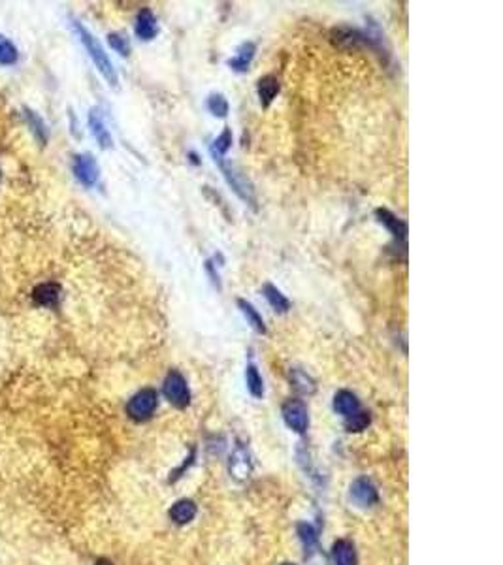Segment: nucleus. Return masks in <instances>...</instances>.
<instances>
[{
    "mask_svg": "<svg viewBox=\"0 0 503 565\" xmlns=\"http://www.w3.org/2000/svg\"><path fill=\"white\" fill-rule=\"evenodd\" d=\"M74 29H76V32L79 34V40L83 42L85 49L89 51V55H91V58H93V63L96 65V68H98L102 76L109 81V85H114V87H116L117 85L116 68H114V65H111V60H109V57L106 55V51H104V47L100 45V42H98V40H96V38H94L93 34H91V32H89V30H87L79 21H74Z\"/></svg>",
    "mask_w": 503,
    "mask_h": 565,
    "instance_id": "obj_1",
    "label": "nucleus"
},
{
    "mask_svg": "<svg viewBox=\"0 0 503 565\" xmlns=\"http://www.w3.org/2000/svg\"><path fill=\"white\" fill-rule=\"evenodd\" d=\"M213 160L219 164V168H221V172H223V175H224V179H226L228 185L234 188V192H236V195L239 196L244 202H247L249 206L255 208V203H257V198H255V188H253L251 181L247 179V175H245L239 168L234 166L232 162H226L224 157H213Z\"/></svg>",
    "mask_w": 503,
    "mask_h": 565,
    "instance_id": "obj_2",
    "label": "nucleus"
},
{
    "mask_svg": "<svg viewBox=\"0 0 503 565\" xmlns=\"http://www.w3.org/2000/svg\"><path fill=\"white\" fill-rule=\"evenodd\" d=\"M157 403V392L153 390V388H142V390L136 392V394L129 399V403H127V414H129L132 421H147V419H151V414L155 413Z\"/></svg>",
    "mask_w": 503,
    "mask_h": 565,
    "instance_id": "obj_3",
    "label": "nucleus"
},
{
    "mask_svg": "<svg viewBox=\"0 0 503 565\" xmlns=\"http://www.w3.org/2000/svg\"><path fill=\"white\" fill-rule=\"evenodd\" d=\"M164 396H166V399L172 403V406L180 407V409L189 406V401H191V392H189L185 377L181 375L180 371L172 370L168 375H166Z\"/></svg>",
    "mask_w": 503,
    "mask_h": 565,
    "instance_id": "obj_4",
    "label": "nucleus"
},
{
    "mask_svg": "<svg viewBox=\"0 0 503 565\" xmlns=\"http://www.w3.org/2000/svg\"><path fill=\"white\" fill-rule=\"evenodd\" d=\"M283 419L287 422L290 430H295L298 434H303L310 424V417H308V407L303 406L300 399H288L283 406Z\"/></svg>",
    "mask_w": 503,
    "mask_h": 565,
    "instance_id": "obj_5",
    "label": "nucleus"
},
{
    "mask_svg": "<svg viewBox=\"0 0 503 565\" xmlns=\"http://www.w3.org/2000/svg\"><path fill=\"white\" fill-rule=\"evenodd\" d=\"M74 175L85 187H93L94 183L98 181L100 170H98V164H96L93 155L83 153V155H76L74 157Z\"/></svg>",
    "mask_w": 503,
    "mask_h": 565,
    "instance_id": "obj_6",
    "label": "nucleus"
},
{
    "mask_svg": "<svg viewBox=\"0 0 503 565\" xmlns=\"http://www.w3.org/2000/svg\"><path fill=\"white\" fill-rule=\"evenodd\" d=\"M351 500L358 507H372L379 501V494L370 478H356L351 485Z\"/></svg>",
    "mask_w": 503,
    "mask_h": 565,
    "instance_id": "obj_7",
    "label": "nucleus"
},
{
    "mask_svg": "<svg viewBox=\"0 0 503 565\" xmlns=\"http://www.w3.org/2000/svg\"><path fill=\"white\" fill-rule=\"evenodd\" d=\"M134 30H136V36L140 38V40H145V42H147V40H153V38L157 36L158 23H157V17L153 15L151 10L144 8V10L138 14Z\"/></svg>",
    "mask_w": 503,
    "mask_h": 565,
    "instance_id": "obj_8",
    "label": "nucleus"
},
{
    "mask_svg": "<svg viewBox=\"0 0 503 565\" xmlns=\"http://www.w3.org/2000/svg\"><path fill=\"white\" fill-rule=\"evenodd\" d=\"M61 285L58 282H42L36 289L32 290V298L38 305H45V307H55L61 300Z\"/></svg>",
    "mask_w": 503,
    "mask_h": 565,
    "instance_id": "obj_9",
    "label": "nucleus"
},
{
    "mask_svg": "<svg viewBox=\"0 0 503 565\" xmlns=\"http://www.w3.org/2000/svg\"><path fill=\"white\" fill-rule=\"evenodd\" d=\"M228 469H231V475L237 480H244V478L249 477L251 473V462H249V454L244 447H237L231 456V464H228Z\"/></svg>",
    "mask_w": 503,
    "mask_h": 565,
    "instance_id": "obj_10",
    "label": "nucleus"
},
{
    "mask_svg": "<svg viewBox=\"0 0 503 565\" xmlns=\"http://www.w3.org/2000/svg\"><path fill=\"white\" fill-rule=\"evenodd\" d=\"M334 409H336L339 414H343L345 419H349V417H352V414L360 411V401L352 392L341 390L338 392L336 398H334Z\"/></svg>",
    "mask_w": 503,
    "mask_h": 565,
    "instance_id": "obj_11",
    "label": "nucleus"
},
{
    "mask_svg": "<svg viewBox=\"0 0 503 565\" xmlns=\"http://www.w3.org/2000/svg\"><path fill=\"white\" fill-rule=\"evenodd\" d=\"M332 558L336 565H356V552L351 541L339 539L332 546Z\"/></svg>",
    "mask_w": 503,
    "mask_h": 565,
    "instance_id": "obj_12",
    "label": "nucleus"
},
{
    "mask_svg": "<svg viewBox=\"0 0 503 565\" xmlns=\"http://www.w3.org/2000/svg\"><path fill=\"white\" fill-rule=\"evenodd\" d=\"M375 217H377V221L381 223L387 230H390L392 232V236H394L396 239H405V234H407V226L403 225L400 219L396 217L394 213H390L388 210H377L375 211Z\"/></svg>",
    "mask_w": 503,
    "mask_h": 565,
    "instance_id": "obj_13",
    "label": "nucleus"
},
{
    "mask_svg": "<svg viewBox=\"0 0 503 565\" xmlns=\"http://www.w3.org/2000/svg\"><path fill=\"white\" fill-rule=\"evenodd\" d=\"M89 124H91V131H93L94 138L98 140V144H100L104 149H106V147H111V136H109L108 129H106V124H104L100 109H91V113H89Z\"/></svg>",
    "mask_w": 503,
    "mask_h": 565,
    "instance_id": "obj_14",
    "label": "nucleus"
},
{
    "mask_svg": "<svg viewBox=\"0 0 503 565\" xmlns=\"http://www.w3.org/2000/svg\"><path fill=\"white\" fill-rule=\"evenodd\" d=\"M257 91H259V98L262 108H268L272 100L277 96L279 93V81L275 76H264L260 78L259 85H257Z\"/></svg>",
    "mask_w": 503,
    "mask_h": 565,
    "instance_id": "obj_15",
    "label": "nucleus"
},
{
    "mask_svg": "<svg viewBox=\"0 0 503 565\" xmlns=\"http://www.w3.org/2000/svg\"><path fill=\"white\" fill-rule=\"evenodd\" d=\"M255 49H257V47H255L253 42H245V44H242L237 47L236 57L228 60V66H231L232 70H236V72H245V70L249 68V65H251L253 57H255Z\"/></svg>",
    "mask_w": 503,
    "mask_h": 565,
    "instance_id": "obj_16",
    "label": "nucleus"
},
{
    "mask_svg": "<svg viewBox=\"0 0 503 565\" xmlns=\"http://www.w3.org/2000/svg\"><path fill=\"white\" fill-rule=\"evenodd\" d=\"M196 516V505L191 500L178 501L172 509H170V518L175 524H189Z\"/></svg>",
    "mask_w": 503,
    "mask_h": 565,
    "instance_id": "obj_17",
    "label": "nucleus"
},
{
    "mask_svg": "<svg viewBox=\"0 0 503 565\" xmlns=\"http://www.w3.org/2000/svg\"><path fill=\"white\" fill-rule=\"evenodd\" d=\"M262 292H264V296H266L268 304L272 305L277 313H287L288 309H290V302H288L287 298H285V294H283L277 287H273L272 282H266Z\"/></svg>",
    "mask_w": 503,
    "mask_h": 565,
    "instance_id": "obj_18",
    "label": "nucleus"
},
{
    "mask_svg": "<svg viewBox=\"0 0 503 565\" xmlns=\"http://www.w3.org/2000/svg\"><path fill=\"white\" fill-rule=\"evenodd\" d=\"M237 307L242 309V313L245 315V319H247V322L251 324L255 330L259 333H266V326H264V320H262V317H260V313L253 307L249 302H245V300H237Z\"/></svg>",
    "mask_w": 503,
    "mask_h": 565,
    "instance_id": "obj_19",
    "label": "nucleus"
},
{
    "mask_svg": "<svg viewBox=\"0 0 503 565\" xmlns=\"http://www.w3.org/2000/svg\"><path fill=\"white\" fill-rule=\"evenodd\" d=\"M245 381H247V388L251 392L255 398H262L264 396V383H262V377H260L259 370L249 364L247 371H245Z\"/></svg>",
    "mask_w": 503,
    "mask_h": 565,
    "instance_id": "obj_20",
    "label": "nucleus"
},
{
    "mask_svg": "<svg viewBox=\"0 0 503 565\" xmlns=\"http://www.w3.org/2000/svg\"><path fill=\"white\" fill-rule=\"evenodd\" d=\"M25 119H27V123H29V126L32 129V132H34V136H36V140L40 142V144H45L47 142V131H45V123H43L42 119L32 111V109L25 108Z\"/></svg>",
    "mask_w": 503,
    "mask_h": 565,
    "instance_id": "obj_21",
    "label": "nucleus"
},
{
    "mask_svg": "<svg viewBox=\"0 0 503 565\" xmlns=\"http://www.w3.org/2000/svg\"><path fill=\"white\" fill-rule=\"evenodd\" d=\"M290 381L295 384L296 390H300L302 394H313L315 392V381L310 375H306L303 371L295 370L290 375Z\"/></svg>",
    "mask_w": 503,
    "mask_h": 565,
    "instance_id": "obj_22",
    "label": "nucleus"
},
{
    "mask_svg": "<svg viewBox=\"0 0 503 565\" xmlns=\"http://www.w3.org/2000/svg\"><path fill=\"white\" fill-rule=\"evenodd\" d=\"M17 63V49L8 38L0 36V65H15Z\"/></svg>",
    "mask_w": 503,
    "mask_h": 565,
    "instance_id": "obj_23",
    "label": "nucleus"
},
{
    "mask_svg": "<svg viewBox=\"0 0 503 565\" xmlns=\"http://www.w3.org/2000/svg\"><path fill=\"white\" fill-rule=\"evenodd\" d=\"M232 145V132L231 129H224L221 136L211 145V157H224V153L231 149Z\"/></svg>",
    "mask_w": 503,
    "mask_h": 565,
    "instance_id": "obj_24",
    "label": "nucleus"
},
{
    "mask_svg": "<svg viewBox=\"0 0 503 565\" xmlns=\"http://www.w3.org/2000/svg\"><path fill=\"white\" fill-rule=\"evenodd\" d=\"M208 109L215 117H226L228 113V102L223 94H211L208 98Z\"/></svg>",
    "mask_w": 503,
    "mask_h": 565,
    "instance_id": "obj_25",
    "label": "nucleus"
},
{
    "mask_svg": "<svg viewBox=\"0 0 503 565\" xmlns=\"http://www.w3.org/2000/svg\"><path fill=\"white\" fill-rule=\"evenodd\" d=\"M367 424H370V413L362 411V409L345 421V428L349 432H362V430H366Z\"/></svg>",
    "mask_w": 503,
    "mask_h": 565,
    "instance_id": "obj_26",
    "label": "nucleus"
},
{
    "mask_svg": "<svg viewBox=\"0 0 503 565\" xmlns=\"http://www.w3.org/2000/svg\"><path fill=\"white\" fill-rule=\"evenodd\" d=\"M108 42H109V45L117 51V53H121V55H129L130 53L129 40L122 36V34H119V32H111V34L108 36Z\"/></svg>",
    "mask_w": 503,
    "mask_h": 565,
    "instance_id": "obj_27",
    "label": "nucleus"
},
{
    "mask_svg": "<svg viewBox=\"0 0 503 565\" xmlns=\"http://www.w3.org/2000/svg\"><path fill=\"white\" fill-rule=\"evenodd\" d=\"M206 268H208V272H209V276H211V281L215 282V287L217 289H221V282H219V276H217L215 274V269H213V264H211V262H206Z\"/></svg>",
    "mask_w": 503,
    "mask_h": 565,
    "instance_id": "obj_28",
    "label": "nucleus"
},
{
    "mask_svg": "<svg viewBox=\"0 0 503 565\" xmlns=\"http://www.w3.org/2000/svg\"><path fill=\"white\" fill-rule=\"evenodd\" d=\"M96 565H114V564H111L109 560H98V562H96Z\"/></svg>",
    "mask_w": 503,
    "mask_h": 565,
    "instance_id": "obj_29",
    "label": "nucleus"
},
{
    "mask_svg": "<svg viewBox=\"0 0 503 565\" xmlns=\"http://www.w3.org/2000/svg\"><path fill=\"white\" fill-rule=\"evenodd\" d=\"M0 179H2V172H0Z\"/></svg>",
    "mask_w": 503,
    "mask_h": 565,
    "instance_id": "obj_30",
    "label": "nucleus"
},
{
    "mask_svg": "<svg viewBox=\"0 0 503 565\" xmlns=\"http://www.w3.org/2000/svg\"><path fill=\"white\" fill-rule=\"evenodd\" d=\"M283 565H292V564H283Z\"/></svg>",
    "mask_w": 503,
    "mask_h": 565,
    "instance_id": "obj_31",
    "label": "nucleus"
}]
</instances>
